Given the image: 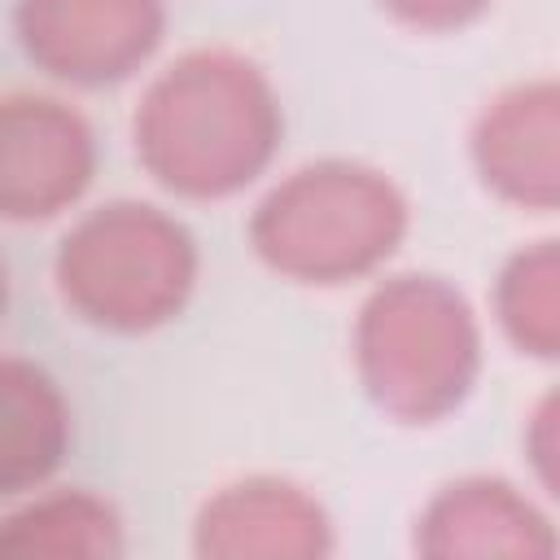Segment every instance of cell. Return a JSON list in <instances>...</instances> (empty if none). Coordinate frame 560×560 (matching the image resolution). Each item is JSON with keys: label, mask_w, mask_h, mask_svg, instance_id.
I'll use <instances>...</instances> for the list:
<instances>
[{"label": "cell", "mask_w": 560, "mask_h": 560, "mask_svg": "<svg viewBox=\"0 0 560 560\" xmlns=\"http://www.w3.org/2000/svg\"><path fill=\"white\" fill-rule=\"evenodd\" d=\"M411 223L402 188L363 162L324 158L289 171L254 210V254L293 284H350L381 271Z\"/></svg>", "instance_id": "cell-2"}, {"label": "cell", "mask_w": 560, "mask_h": 560, "mask_svg": "<svg viewBox=\"0 0 560 560\" xmlns=\"http://www.w3.org/2000/svg\"><path fill=\"white\" fill-rule=\"evenodd\" d=\"M494 319L503 337L529 354L551 363L560 350V254L556 241L521 245L494 280Z\"/></svg>", "instance_id": "cell-12"}, {"label": "cell", "mask_w": 560, "mask_h": 560, "mask_svg": "<svg viewBox=\"0 0 560 560\" xmlns=\"http://www.w3.org/2000/svg\"><path fill=\"white\" fill-rule=\"evenodd\" d=\"M192 551L219 560H319L332 551V521L306 486L284 477H245L219 486L201 503Z\"/></svg>", "instance_id": "cell-8"}, {"label": "cell", "mask_w": 560, "mask_h": 560, "mask_svg": "<svg viewBox=\"0 0 560 560\" xmlns=\"http://www.w3.org/2000/svg\"><path fill=\"white\" fill-rule=\"evenodd\" d=\"M70 438L74 420L57 376L31 359H0V499L44 490Z\"/></svg>", "instance_id": "cell-10"}, {"label": "cell", "mask_w": 560, "mask_h": 560, "mask_svg": "<svg viewBox=\"0 0 560 560\" xmlns=\"http://www.w3.org/2000/svg\"><path fill=\"white\" fill-rule=\"evenodd\" d=\"M494 0H381V9L389 18H398L411 31H429V35H446L459 31L468 22H477Z\"/></svg>", "instance_id": "cell-13"}, {"label": "cell", "mask_w": 560, "mask_h": 560, "mask_svg": "<svg viewBox=\"0 0 560 560\" xmlns=\"http://www.w3.org/2000/svg\"><path fill=\"white\" fill-rule=\"evenodd\" d=\"M525 455L547 494H556V394H542L525 420Z\"/></svg>", "instance_id": "cell-14"}, {"label": "cell", "mask_w": 560, "mask_h": 560, "mask_svg": "<svg viewBox=\"0 0 560 560\" xmlns=\"http://www.w3.org/2000/svg\"><path fill=\"white\" fill-rule=\"evenodd\" d=\"M131 136L136 158L162 188L219 201L271 166L284 109L258 61L232 48H197L149 83Z\"/></svg>", "instance_id": "cell-1"}, {"label": "cell", "mask_w": 560, "mask_h": 560, "mask_svg": "<svg viewBox=\"0 0 560 560\" xmlns=\"http://www.w3.org/2000/svg\"><path fill=\"white\" fill-rule=\"evenodd\" d=\"M92 122L44 92L0 96V219L39 223L70 210L96 179Z\"/></svg>", "instance_id": "cell-6"}, {"label": "cell", "mask_w": 560, "mask_h": 560, "mask_svg": "<svg viewBox=\"0 0 560 560\" xmlns=\"http://www.w3.org/2000/svg\"><path fill=\"white\" fill-rule=\"evenodd\" d=\"M13 31L26 57L61 83L131 79L166 35V0H18Z\"/></svg>", "instance_id": "cell-5"}, {"label": "cell", "mask_w": 560, "mask_h": 560, "mask_svg": "<svg viewBox=\"0 0 560 560\" xmlns=\"http://www.w3.org/2000/svg\"><path fill=\"white\" fill-rule=\"evenodd\" d=\"M416 551L551 560L556 529L521 486L503 477H459L424 503L416 521Z\"/></svg>", "instance_id": "cell-9"}, {"label": "cell", "mask_w": 560, "mask_h": 560, "mask_svg": "<svg viewBox=\"0 0 560 560\" xmlns=\"http://www.w3.org/2000/svg\"><path fill=\"white\" fill-rule=\"evenodd\" d=\"M4 306H9V267L0 258V315H4Z\"/></svg>", "instance_id": "cell-15"}, {"label": "cell", "mask_w": 560, "mask_h": 560, "mask_svg": "<svg viewBox=\"0 0 560 560\" xmlns=\"http://www.w3.org/2000/svg\"><path fill=\"white\" fill-rule=\"evenodd\" d=\"M472 171L499 201L551 214L560 206V88L551 74L503 88L472 122Z\"/></svg>", "instance_id": "cell-7"}, {"label": "cell", "mask_w": 560, "mask_h": 560, "mask_svg": "<svg viewBox=\"0 0 560 560\" xmlns=\"http://www.w3.org/2000/svg\"><path fill=\"white\" fill-rule=\"evenodd\" d=\"M201 254L192 232L149 206L109 201L88 210L57 249L52 276L61 302L109 332H153L171 324L197 289Z\"/></svg>", "instance_id": "cell-4"}, {"label": "cell", "mask_w": 560, "mask_h": 560, "mask_svg": "<svg viewBox=\"0 0 560 560\" xmlns=\"http://www.w3.org/2000/svg\"><path fill=\"white\" fill-rule=\"evenodd\" d=\"M354 363L385 416L433 424L459 411L481 376L477 311L442 276H389L359 306Z\"/></svg>", "instance_id": "cell-3"}, {"label": "cell", "mask_w": 560, "mask_h": 560, "mask_svg": "<svg viewBox=\"0 0 560 560\" xmlns=\"http://www.w3.org/2000/svg\"><path fill=\"white\" fill-rule=\"evenodd\" d=\"M0 556L114 560L122 556V516L88 490L35 494L0 516Z\"/></svg>", "instance_id": "cell-11"}]
</instances>
